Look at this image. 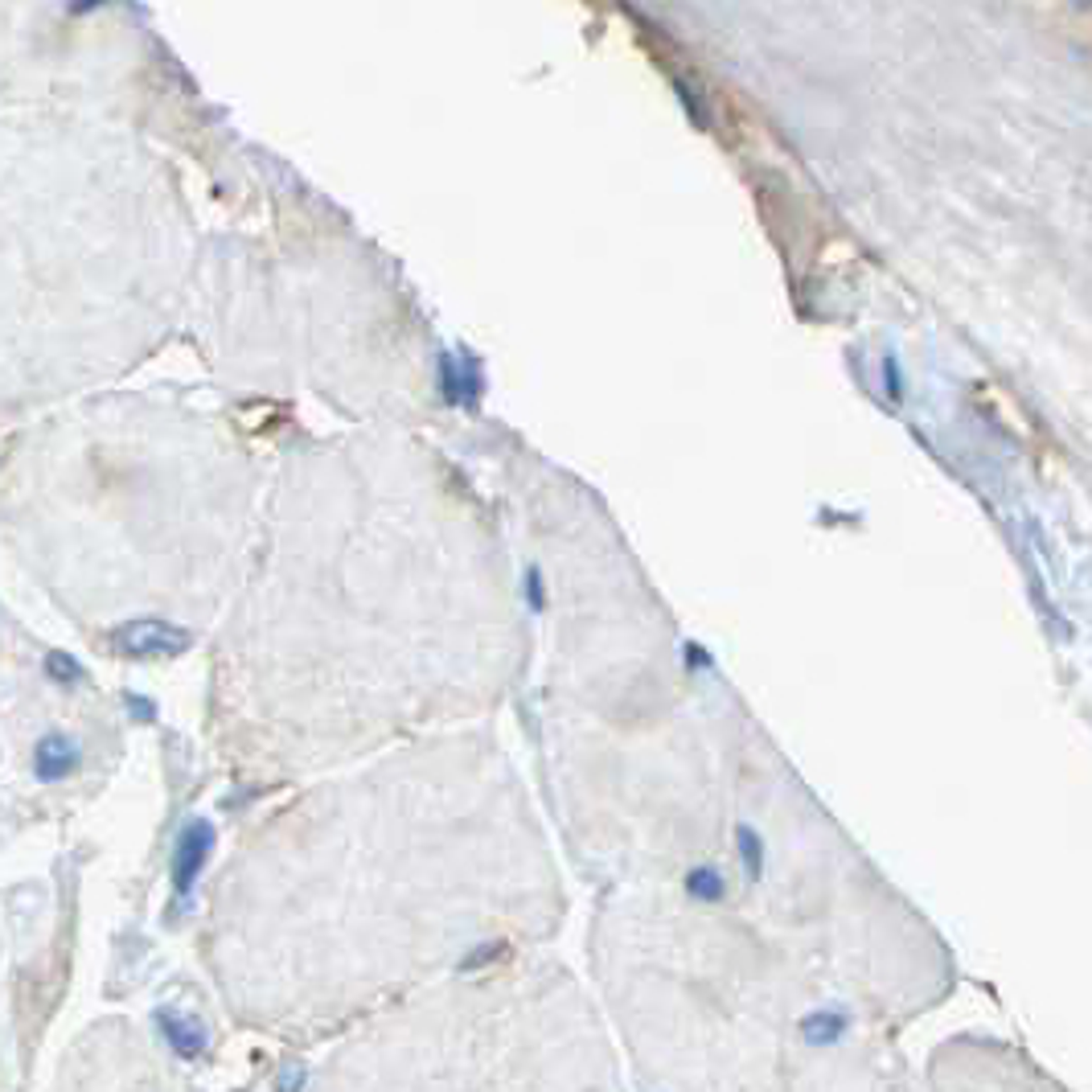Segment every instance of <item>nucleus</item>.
Wrapping results in <instances>:
<instances>
[{
	"instance_id": "3",
	"label": "nucleus",
	"mask_w": 1092,
	"mask_h": 1092,
	"mask_svg": "<svg viewBox=\"0 0 1092 1092\" xmlns=\"http://www.w3.org/2000/svg\"><path fill=\"white\" fill-rule=\"evenodd\" d=\"M74 764H79V747L66 735H45L33 752V772H37V781H45V784L62 781L66 772H74Z\"/></svg>"
},
{
	"instance_id": "4",
	"label": "nucleus",
	"mask_w": 1092,
	"mask_h": 1092,
	"mask_svg": "<svg viewBox=\"0 0 1092 1092\" xmlns=\"http://www.w3.org/2000/svg\"><path fill=\"white\" fill-rule=\"evenodd\" d=\"M160 1031H165L169 1048H173L182 1060H197L206 1051V1039H202V1031H197L194 1023L173 1019V1014H160Z\"/></svg>"
},
{
	"instance_id": "5",
	"label": "nucleus",
	"mask_w": 1092,
	"mask_h": 1092,
	"mask_svg": "<svg viewBox=\"0 0 1092 1092\" xmlns=\"http://www.w3.org/2000/svg\"><path fill=\"white\" fill-rule=\"evenodd\" d=\"M847 1027V1019L842 1014H810V1019L801 1023V1035L805 1043H813V1048H825V1043H834Z\"/></svg>"
},
{
	"instance_id": "8",
	"label": "nucleus",
	"mask_w": 1092,
	"mask_h": 1092,
	"mask_svg": "<svg viewBox=\"0 0 1092 1092\" xmlns=\"http://www.w3.org/2000/svg\"><path fill=\"white\" fill-rule=\"evenodd\" d=\"M739 850H744V862H747V875H759V838L752 830H739Z\"/></svg>"
},
{
	"instance_id": "2",
	"label": "nucleus",
	"mask_w": 1092,
	"mask_h": 1092,
	"mask_svg": "<svg viewBox=\"0 0 1092 1092\" xmlns=\"http://www.w3.org/2000/svg\"><path fill=\"white\" fill-rule=\"evenodd\" d=\"M210 850H214V830L206 822H194L182 834V838H177V859H173V887H177V896H185V891L194 887V879L202 875Z\"/></svg>"
},
{
	"instance_id": "6",
	"label": "nucleus",
	"mask_w": 1092,
	"mask_h": 1092,
	"mask_svg": "<svg viewBox=\"0 0 1092 1092\" xmlns=\"http://www.w3.org/2000/svg\"><path fill=\"white\" fill-rule=\"evenodd\" d=\"M686 883H690V891H695V896H702V899H719V896H723V879H719L710 867H707V871H695V875H690Z\"/></svg>"
},
{
	"instance_id": "1",
	"label": "nucleus",
	"mask_w": 1092,
	"mask_h": 1092,
	"mask_svg": "<svg viewBox=\"0 0 1092 1092\" xmlns=\"http://www.w3.org/2000/svg\"><path fill=\"white\" fill-rule=\"evenodd\" d=\"M111 645L123 658H173V653L189 649V633L177 624H160V621H136L123 624L111 637Z\"/></svg>"
},
{
	"instance_id": "7",
	"label": "nucleus",
	"mask_w": 1092,
	"mask_h": 1092,
	"mask_svg": "<svg viewBox=\"0 0 1092 1092\" xmlns=\"http://www.w3.org/2000/svg\"><path fill=\"white\" fill-rule=\"evenodd\" d=\"M45 670H50V678H58V682H79L82 678V666L74 658H66V653H50V658H45Z\"/></svg>"
}]
</instances>
